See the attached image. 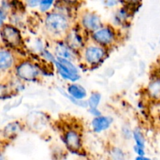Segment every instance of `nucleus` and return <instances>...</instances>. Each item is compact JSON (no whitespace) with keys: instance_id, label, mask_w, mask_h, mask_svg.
<instances>
[{"instance_id":"obj_1","label":"nucleus","mask_w":160,"mask_h":160,"mask_svg":"<svg viewBox=\"0 0 160 160\" xmlns=\"http://www.w3.org/2000/svg\"><path fill=\"white\" fill-rule=\"evenodd\" d=\"M60 76L66 81L75 82L80 78L79 71L72 60L61 57H56L54 62Z\"/></svg>"},{"instance_id":"obj_2","label":"nucleus","mask_w":160,"mask_h":160,"mask_svg":"<svg viewBox=\"0 0 160 160\" xmlns=\"http://www.w3.org/2000/svg\"><path fill=\"white\" fill-rule=\"evenodd\" d=\"M45 28L49 32L53 34H61L67 31L69 23L66 17L57 12L47 14L45 20Z\"/></svg>"},{"instance_id":"obj_3","label":"nucleus","mask_w":160,"mask_h":160,"mask_svg":"<svg viewBox=\"0 0 160 160\" xmlns=\"http://www.w3.org/2000/svg\"><path fill=\"white\" fill-rule=\"evenodd\" d=\"M106 50L102 45H90L85 49L84 59L91 66L98 65L104 59Z\"/></svg>"},{"instance_id":"obj_4","label":"nucleus","mask_w":160,"mask_h":160,"mask_svg":"<svg viewBox=\"0 0 160 160\" xmlns=\"http://www.w3.org/2000/svg\"><path fill=\"white\" fill-rule=\"evenodd\" d=\"M93 40L102 46L111 45L115 40V32L111 27L100 28L92 34Z\"/></svg>"},{"instance_id":"obj_5","label":"nucleus","mask_w":160,"mask_h":160,"mask_svg":"<svg viewBox=\"0 0 160 160\" xmlns=\"http://www.w3.org/2000/svg\"><path fill=\"white\" fill-rule=\"evenodd\" d=\"M3 41L11 47H17L22 43V38L19 30L10 25L3 27L2 30Z\"/></svg>"},{"instance_id":"obj_6","label":"nucleus","mask_w":160,"mask_h":160,"mask_svg":"<svg viewBox=\"0 0 160 160\" xmlns=\"http://www.w3.org/2000/svg\"><path fill=\"white\" fill-rule=\"evenodd\" d=\"M17 74L24 81H34L39 76V71L36 66L31 62H23L17 67Z\"/></svg>"},{"instance_id":"obj_7","label":"nucleus","mask_w":160,"mask_h":160,"mask_svg":"<svg viewBox=\"0 0 160 160\" xmlns=\"http://www.w3.org/2000/svg\"><path fill=\"white\" fill-rule=\"evenodd\" d=\"M81 23L83 28L88 31L93 32L101 26V21L98 15L93 12H87L83 15L81 18Z\"/></svg>"},{"instance_id":"obj_8","label":"nucleus","mask_w":160,"mask_h":160,"mask_svg":"<svg viewBox=\"0 0 160 160\" xmlns=\"http://www.w3.org/2000/svg\"><path fill=\"white\" fill-rule=\"evenodd\" d=\"M64 142L67 148L73 152L79 151L82 148V139L80 134L74 130H70L65 133Z\"/></svg>"},{"instance_id":"obj_9","label":"nucleus","mask_w":160,"mask_h":160,"mask_svg":"<svg viewBox=\"0 0 160 160\" xmlns=\"http://www.w3.org/2000/svg\"><path fill=\"white\" fill-rule=\"evenodd\" d=\"M111 123H112V120L110 117L100 115L93 119L91 126L93 131H95L96 133H100L108 130Z\"/></svg>"},{"instance_id":"obj_10","label":"nucleus","mask_w":160,"mask_h":160,"mask_svg":"<svg viewBox=\"0 0 160 160\" xmlns=\"http://www.w3.org/2000/svg\"><path fill=\"white\" fill-rule=\"evenodd\" d=\"M55 52H56L57 57L64 58V59H69V60L72 61L75 57V49H73L66 42H60L56 43V48H55Z\"/></svg>"},{"instance_id":"obj_11","label":"nucleus","mask_w":160,"mask_h":160,"mask_svg":"<svg viewBox=\"0 0 160 160\" xmlns=\"http://www.w3.org/2000/svg\"><path fill=\"white\" fill-rule=\"evenodd\" d=\"M66 93L67 94L66 95L67 98L76 100H84L87 95L86 89L80 84H75V83L69 84Z\"/></svg>"},{"instance_id":"obj_12","label":"nucleus","mask_w":160,"mask_h":160,"mask_svg":"<svg viewBox=\"0 0 160 160\" xmlns=\"http://www.w3.org/2000/svg\"><path fill=\"white\" fill-rule=\"evenodd\" d=\"M149 98L155 102H160V77L152 78L147 88Z\"/></svg>"},{"instance_id":"obj_13","label":"nucleus","mask_w":160,"mask_h":160,"mask_svg":"<svg viewBox=\"0 0 160 160\" xmlns=\"http://www.w3.org/2000/svg\"><path fill=\"white\" fill-rule=\"evenodd\" d=\"M66 43L75 50L76 48H80L83 45V38L81 34H78L77 31H72L67 36V40Z\"/></svg>"},{"instance_id":"obj_14","label":"nucleus","mask_w":160,"mask_h":160,"mask_svg":"<svg viewBox=\"0 0 160 160\" xmlns=\"http://www.w3.org/2000/svg\"><path fill=\"white\" fill-rule=\"evenodd\" d=\"M13 63V55L6 50H0V69L6 70L10 68Z\"/></svg>"},{"instance_id":"obj_15","label":"nucleus","mask_w":160,"mask_h":160,"mask_svg":"<svg viewBox=\"0 0 160 160\" xmlns=\"http://www.w3.org/2000/svg\"><path fill=\"white\" fill-rule=\"evenodd\" d=\"M133 137L135 141V145L144 148L145 147V139L140 129H135L133 132Z\"/></svg>"},{"instance_id":"obj_16","label":"nucleus","mask_w":160,"mask_h":160,"mask_svg":"<svg viewBox=\"0 0 160 160\" xmlns=\"http://www.w3.org/2000/svg\"><path fill=\"white\" fill-rule=\"evenodd\" d=\"M115 20L116 23H125L129 18V12L125 8H122L117 10V12L115 14Z\"/></svg>"},{"instance_id":"obj_17","label":"nucleus","mask_w":160,"mask_h":160,"mask_svg":"<svg viewBox=\"0 0 160 160\" xmlns=\"http://www.w3.org/2000/svg\"><path fill=\"white\" fill-rule=\"evenodd\" d=\"M101 100V95L98 92H93L90 95L88 99V106L89 108H97Z\"/></svg>"},{"instance_id":"obj_18","label":"nucleus","mask_w":160,"mask_h":160,"mask_svg":"<svg viewBox=\"0 0 160 160\" xmlns=\"http://www.w3.org/2000/svg\"><path fill=\"white\" fill-rule=\"evenodd\" d=\"M56 2V0H41L39 9L42 12H46L52 8Z\"/></svg>"},{"instance_id":"obj_19","label":"nucleus","mask_w":160,"mask_h":160,"mask_svg":"<svg viewBox=\"0 0 160 160\" xmlns=\"http://www.w3.org/2000/svg\"><path fill=\"white\" fill-rule=\"evenodd\" d=\"M42 56H43V58L45 59V60L49 61V62H54L55 60H56V58H55V56H53V55L52 54L50 51H48V50H44V49L42 50Z\"/></svg>"},{"instance_id":"obj_20","label":"nucleus","mask_w":160,"mask_h":160,"mask_svg":"<svg viewBox=\"0 0 160 160\" xmlns=\"http://www.w3.org/2000/svg\"><path fill=\"white\" fill-rule=\"evenodd\" d=\"M100 1H101L102 4L104 6L108 8H111L117 6L121 0H100Z\"/></svg>"},{"instance_id":"obj_21","label":"nucleus","mask_w":160,"mask_h":160,"mask_svg":"<svg viewBox=\"0 0 160 160\" xmlns=\"http://www.w3.org/2000/svg\"><path fill=\"white\" fill-rule=\"evenodd\" d=\"M41 0H27V6L30 8L39 7Z\"/></svg>"},{"instance_id":"obj_22","label":"nucleus","mask_w":160,"mask_h":160,"mask_svg":"<svg viewBox=\"0 0 160 160\" xmlns=\"http://www.w3.org/2000/svg\"><path fill=\"white\" fill-rule=\"evenodd\" d=\"M133 149H134L135 153L137 154V156H145V151H144V148L134 145Z\"/></svg>"},{"instance_id":"obj_23","label":"nucleus","mask_w":160,"mask_h":160,"mask_svg":"<svg viewBox=\"0 0 160 160\" xmlns=\"http://www.w3.org/2000/svg\"><path fill=\"white\" fill-rule=\"evenodd\" d=\"M89 112H90L91 115L93 116L94 117H99V116L101 115V112H100V110L97 109V108H89Z\"/></svg>"},{"instance_id":"obj_24","label":"nucleus","mask_w":160,"mask_h":160,"mask_svg":"<svg viewBox=\"0 0 160 160\" xmlns=\"http://www.w3.org/2000/svg\"><path fill=\"white\" fill-rule=\"evenodd\" d=\"M5 19H6V12L3 9H0V27L3 24Z\"/></svg>"},{"instance_id":"obj_25","label":"nucleus","mask_w":160,"mask_h":160,"mask_svg":"<svg viewBox=\"0 0 160 160\" xmlns=\"http://www.w3.org/2000/svg\"><path fill=\"white\" fill-rule=\"evenodd\" d=\"M79 1L80 0H61L62 2L67 5H75L76 3H78Z\"/></svg>"},{"instance_id":"obj_26","label":"nucleus","mask_w":160,"mask_h":160,"mask_svg":"<svg viewBox=\"0 0 160 160\" xmlns=\"http://www.w3.org/2000/svg\"><path fill=\"white\" fill-rule=\"evenodd\" d=\"M136 160H147L149 159L147 157H145V156H138L136 158Z\"/></svg>"},{"instance_id":"obj_27","label":"nucleus","mask_w":160,"mask_h":160,"mask_svg":"<svg viewBox=\"0 0 160 160\" xmlns=\"http://www.w3.org/2000/svg\"><path fill=\"white\" fill-rule=\"evenodd\" d=\"M129 2H133V3H137L138 2H140L141 0H126Z\"/></svg>"},{"instance_id":"obj_28","label":"nucleus","mask_w":160,"mask_h":160,"mask_svg":"<svg viewBox=\"0 0 160 160\" xmlns=\"http://www.w3.org/2000/svg\"><path fill=\"white\" fill-rule=\"evenodd\" d=\"M159 42H160V40H159Z\"/></svg>"}]
</instances>
